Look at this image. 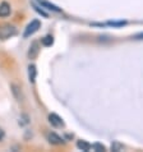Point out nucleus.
<instances>
[{"mask_svg":"<svg viewBox=\"0 0 143 152\" xmlns=\"http://www.w3.org/2000/svg\"><path fill=\"white\" fill-rule=\"evenodd\" d=\"M133 39H134V40H137V41H139V40H143V32H142V33H137V35L134 36Z\"/></svg>","mask_w":143,"mask_h":152,"instance_id":"obj_14","label":"nucleus"},{"mask_svg":"<svg viewBox=\"0 0 143 152\" xmlns=\"http://www.w3.org/2000/svg\"><path fill=\"white\" fill-rule=\"evenodd\" d=\"M10 14V5L8 3H1L0 4V18H5Z\"/></svg>","mask_w":143,"mask_h":152,"instance_id":"obj_5","label":"nucleus"},{"mask_svg":"<svg viewBox=\"0 0 143 152\" xmlns=\"http://www.w3.org/2000/svg\"><path fill=\"white\" fill-rule=\"evenodd\" d=\"M47 139L51 145H55V146H59V145H63V143H64V139H63L60 136H58L56 133H49Z\"/></svg>","mask_w":143,"mask_h":152,"instance_id":"obj_4","label":"nucleus"},{"mask_svg":"<svg viewBox=\"0 0 143 152\" xmlns=\"http://www.w3.org/2000/svg\"><path fill=\"white\" fill-rule=\"evenodd\" d=\"M37 54H39V44L37 42H33L31 49H29V53H28V56L31 59H35L37 56Z\"/></svg>","mask_w":143,"mask_h":152,"instance_id":"obj_7","label":"nucleus"},{"mask_svg":"<svg viewBox=\"0 0 143 152\" xmlns=\"http://www.w3.org/2000/svg\"><path fill=\"white\" fill-rule=\"evenodd\" d=\"M36 75H37V70H36V66L35 65H29L28 66V79L31 83H35L36 81Z\"/></svg>","mask_w":143,"mask_h":152,"instance_id":"obj_6","label":"nucleus"},{"mask_svg":"<svg viewBox=\"0 0 143 152\" xmlns=\"http://www.w3.org/2000/svg\"><path fill=\"white\" fill-rule=\"evenodd\" d=\"M40 1V4L42 7H45V8H47V9H50V10H54V12H60V9H59L58 7H55L54 4H50V3H47V1H44V0H39Z\"/></svg>","mask_w":143,"mask_h":152,"instance_id":"obj_8","label":"nucleus"},{"mask_svg":"<svg viewBox=\"0 0 143 152\" xmlns=\"http://www.w3.org/2000/svg\"><path fill=\"white\" fill-rule=\"evenodd\" d=\"M107 24H110V26H115V27H120V26L127 24V22H109Z\"/></svg>","mask_w":143,"mask_h":152,"instance_id":"obj_12","label":"nucleus"},{"mask_svg":"<svg viewBox=\"0 0 143 152\" xmlns=\"http://www.w3.org/2000/svg\"><path fill=\"white\" fill-rule=\"evenodd\" d=\"M4 136H5V133H4V130L0 128V141H1V139L4 138Z\"/></svg>","mask_w":143,"mask_h":152,"instance_id":"obj_15","label":"nucleus"},{"mask_svg":"<svg viewBox=\"0 0 143 152\" xmlns=\"http://www.w3.org/2000/svg\"><path fill=\"white\" fill-rule=\"evenodd\" d=\"M41 42H42V45H44V46H51V45L54 44L53 36H45Z\"/></svg>","mask_w":143,"mask_h":152,"instance_id":"obj_10","label":"nucleus"},{"mask_svg":"<svg viewBox=\"0 0 143 152\" xmlns=\"http://www.w3.org/2000/svg\"><path fill=\"white\" fill-rule=\"evenodd\" d=\"M120 148H121V146H120V145H119V143H117V142H115L114 145L111 146V150H112V151H119Z\"/></svg>","mask_w":143,"mask_h":152,"instance_id":"obj_13","label":"nucleus"},{"mask_svg":"<svg viewBox=\"0 0 143 152\" xmlns=\"http://www.w3.org/2000/svg\"><path fill=\"white\" fill-rule=\"evenodd\" d=\"M49 121H50V124L56 126V128H60V126L64 125V121H63L59 115H56V114H50L49 115Z\"/></svg>","mask_w":143,"mask_h":152,"instance_id":"obj_3","label":"nucleus"},{"mask_svg":"<svg viewBox=\"0 0 143 152\" xmlns=\"http://www.w3.org/2000/svg\"><path fill=\"white\" fill-rule=\"evenodd\" d=\"M91 148H93V150H96V151H105V146L100 145V143H95V145L91 146Z\"/></svg>","mask_w":143,"mask_h":152,"instance_id":"obj_11","label":"nucleus"},{"mask_svg":"<svg viewBox=\"0 0 143 152\" xmlns=\"http://www.w3.org/2000/svg\"><path fill=\"white\" fill-rule=\"evenodd\" d=\"M40 27H41L40 20H39V19H33L32 22H31V23H29L28 26H27L26 31H24V33H23V37H24V39H27V37L32 36L33 33H36L37 31H39Z\"/></svg>","mask_w":143,"mask_h":152,"instance_id":"obj_2","label":"nucleus"},{"mask_svg":"<svg viewBox=\"0 0 143 152\" xmlns=\"http://www.w3.org/2000/svg\"><path fill=\"white\" fill-rule=\"evenodd\" d=\"M17 35V28L9 23L0 24V40H8Z\"/></svg>","mask_w":143,"mask_h":152,"instance_id":"obj_1","label":"nucleus"},{"mask_svg":"<svg viewBox=\"0 0 143 152\" xmlns=\"http://www.w3.org/2000/svg\"><path fill=\"white\" fill-rule=\"evenodd\" d=\"M77 147L79 150H82V151H88L91 148V145H90V143H87L86 141H82V139H81V141L77 142Z\"/></svg>","mask_w":143,"mask_h":152,"instance_id":"obj_9","label":"nucleus"}]
</instances>
